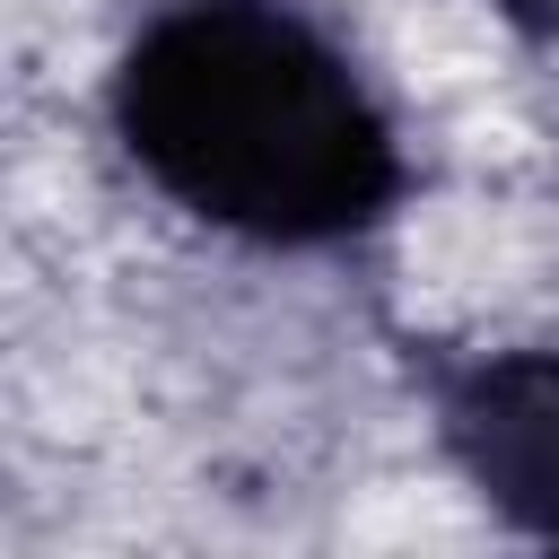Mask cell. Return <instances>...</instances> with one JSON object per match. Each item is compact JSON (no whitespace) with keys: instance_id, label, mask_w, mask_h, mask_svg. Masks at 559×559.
I'll use <instances>...</instances> for the list:
<instances>
[{"instance_id":"obj_1","label":"cell","mask_w":559,"mask_h":559,"mask_svg":"<svg viewBox=\"0 0 559 559\" xmlns=\"http://www.w3.org/2000/svg\"><path fill=\"white\" fill-rule=\"evenodd\" d=\"M114 157L201 236L349 253L411 201V148L306 0H148L105 61Z\"/></svg>"},{"instance_id":"obj_2","label":"cell","mask_w":559,"mask_h":559,"mask_svg":"<svg viewBox=\"0 0 559 559\" xmlns=\"http://www.w3.org/2000/svg\"><path fill=\"white\" fill-rule=\"evenodd\" d=\"M402 367L454 489L559 550V341H402Z\"/></svg>"},{"instance_id":"obj_3","label":"cell","mask_w":559,"mask_h":559,"mask_svg":"<svg viewBox=\"0 0 559 559\" xmlns=\"http://www.w3.org/2000/svg\"><path fill=\"white\" fill-rule=\"evenodd\" d=\"M498 26H515L524 44H542V52H559V0H480Z\"/></svg>"}]
</instances>
